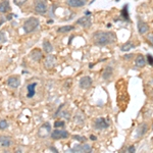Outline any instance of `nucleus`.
Wrapping results in <instances>:
<instances>
[{"instance_id": "f03ea898", "label": "nucleus", "mask_w": 153, "mask_h": 153, "mask_svg": "<svg viewBox=\"0 0 153 153\" xmlns=\"http://www.w3.org/2000/svg\"><path fill=\"white\" fill-rule=\"evenodd\" d=\"M39 24H40V22L37 17H29L25 23H24V26H23L24 31H25V33H27V34L34 32V31L39 27Z\"/></svg>"}, {"instance_id": "a878e982", "label": "nucleus", "mask_w": 153, "mask_h": 153, "mask_svg": "<svg viewBox=\"0 0 153 153\" xmlns=\"http://www.w3.org/2000/svg\"><path fill=\"white\" fill-rule=\"evenodd\" d=\"M65 123L63 121H57L54 123V128H60V127H64Z\"/></svg>"}, {"instance_id": "72a5a7b5", "label": "nucleus", "mask_w": 153, "mask_h": 153, "mask_svg": "<svg viewBox=\"0 0 153 153\" xmlns=\"http://www.w3.org/2000/svg\"><path fill=\"white\" fill-rule=\"evenodd\" d=\"M85 14H86V15H88V17H90L91 12H90V11H88V10H87V11H86V12H85Z\"/></svg>"}, {"instance_id": "6ab92c4d", "label": "nucleus", "mask_w": 153, "mask_h": 153, "mask_svg": "<svg viewBox=\"0 0 153 153\" xmlns=\"http://www.w3.org/2000/svg\"><path fill=\"white\" fill-rule=\"evenodd\" d=\"M10 10V5L8 0H3L2 2H0V12L5 13L8 12Z\"/></svg>"}, {"instance_id": "7c9ffc66", "label": "nucleus", "mask_w": 153, "mask_h": 153, "mask_svg": "<svg viewBox=\"0 0 153 153\" xmlns=\"http://www.w3.org/2000/svg\"><path fill=\"white\" fill-rule=\"evenodd\" d=\"M127 151H128V152H135V151H136V149H135L134 146H130V147L128 148Z\"/></svg>"}, {"instance_id": "9b49d317", "label": "nucleus", "mask_w": 153, "mask_h": 153, "mask_svg": "<svg viewBox=\"0 0 153 153\" xmlns=\"http://www.w3.org/2000/svg\"><path fill=\"white\" fill-rule=\"evenodd\" d=\"M7 85L10 88H17L21 85V81H19V78L17 76H11L7 79Z\"/></svg>"}, {"instance_id": "f8f14e48", "label": "nucleus", "mask_w": 153, "mask_h": 153, "mask_svg": "<svg viewBox=\"0 0 153 153\" xmlns=\"http://www.w3.org/2000/svg\"><path fill=\"white\" fill-rule=\"evenodd\" d=\"M12 145V140L10 137L5 136V135H2L0 136V146L3 148H8Z\"/></svg>"}, {"instance_id": "aec40b11", "label": "nucleus", "mask_w": 153, "mask_h": 153, "mask_svg": "<svg viewBox=\"0 0 153 153\" xmlns=\"http://www.w3.org/2000/svg\"><path fill=\"white\" fill-rule=\"evenodd\" d=\"M43 50L45 51L47 54H49V53H51L53 51L52 44H51L49 41H47V40H45V41L43 42Z\"/></svg>"}, {"instance_id": "c85d7f7f", "label": "nucleus", "mask_w": 153, "mask_h": 153, "mask_svg": "<svg viewBox=\"0 0 153 153\" xmlns=\"http://www.w3.org/2000/svg\"><path fill=\"white\" fill-rule=\"evenodd\" d=\"M146 59H147V62H149V64L153 65V56L151 54H148L147 56H146Z\"/></svg>"}, {"instance_id": "f257e3e1", "label": "nucleus", "mask_w": 153, "mask_h": 153, "mask_svg": "<svg viewBox=\"0 0 153 153\" xmlns=\"http://www.w3.org/2000/svg\"><path fill=\"white\" fill-rule=\"evenodd\" d=\"M92 39L96 46L103 47V46H107L109 44L114 43L116 41V35L113 32H109V31H98L93 34Z\"/></svg>"}, {"instance_id": "2f4dec72", "label": "nucleus", "mask_w": 153, "mask_h": 153, "mask_svg": "<svg viewBox=\"0 0 153 153\" xmlns=\"http://www.w3.org/2000/svg\"><path fill=\"white\" fill-rule=\"evenodd\" d=\"M133 57V54H129V55H125V58L126 59H130Z\"/></svg>"}, {"instance_id": "cd10ccee", "label": "nucleus", "mask_w": 153, "mask_h": 153, "mask_svg": "<svg viewBox=\"0 0 153 153\" xmlns=\"http://www.w3.org/2000/svg\"><path fill=\"white\" fill-rule=\"evenodd\" d=\"M6 42V36L3 32H0V44L5 43Z\"/></svg>"}, {"instance_id": "dca6fc26", "label": "nucleus", "mask_w": 153, "mask_h": 153, "mask_svg": "<svg viewBox=\"0 0 153 153\" xmlns=\"http://www.w3.org/2000/svg\"><path fill=\"white\" fill-rule=\"evenodd\" d=\"M55 63H56V58H55V56H53V55H48L47 58L45 59L44 66H45V68H47V70H50V68H52L53 66L55 65Z\"/></svg>"}, {"instance_id": "39448f33", "label": "nucleus", "mask_w": 153, "mask_h": 153, "mask_svg": "<svg viewBox=\"0 0 153 153\" xmlns=\"http://www.w3.org/2000/svg\"><path fill=\"white\" fill-rule=\"evenodd\" d=\"M51 138L54 139V140H60V139H65L68 138L70 135H68V131L64 130H54L53 132H51Z\"/></svg>"}, {"instance_id": "393cba45", "label": "nucleus", "mask_w": 153, "mask_h": 153, "mask_svg": "<svg viewBox=\"0 0 153 153\" xmlns=\"http://www.w3.org/2000/svg\"><path fill=\"white\" fill-rule=\"evenodd\" d=\"M147 41H148V43L151 45V47L153 48V33H150V34L147 35Z\"/></svg>"}, {"instance_id": "c756f323", "label": "nucleus", "mask_w": 153, "mask_h": 153, "mask_svg": "<svg viewBox=\"0 0 153 153\" xmlns=\"http://www.w3.org/2000/svg\"><path fill=\"white\" fill-rule=\"evenodd\" d=\"M74 139H76V140L80 141V142H84L86 141V138H84V137H79L78 135H76V136H74Z\"/></svg>"}, {"instance_id": "473e14b6", "label": "nucleus", "mask_w": 153, "mask_h": 153, "mask_svg": "<svg viewBox=\"0 0 153 153\" xmlns=\"http://www.w3.org/2000/svg\"><path fill=\"white\" fill-rule=\"evenodd\" d=\"M90 139H91V140H92V141H95V140H96V137H95L94 135H91Z\"/></svg>"}, {"instance_id": "0eeeda50", "label": "nucleus", "mask_w": 153, "mask_h": 153, "mask_svg": "<svg viewBox=\"0 0 153 153\" xmlns=\"http://www.w3.org/2000/svg\"><path fill=\"white\" fill-rule=\"evenodd\" d=\"M147 131H148V124L142 123L141 125L137 128L136 133H135V138L137 139V138H141V137H143L144 135L147 133Z\"/></svg>"}, {"instance_id": "f3484780", "label": "nucleus", "mask_w": 153, "mask_h": 153, "mask_svg": "<svg viewBox=\"0 0 153 153\" xmlns=\"http://www.w3.org/2000/svg\"><path fill=\"white\" fill-rule=\"evenodd\" d=\"M146 63H147V59L142 54H139L138 56L135 58V65H136L137 68H144Z\"/></svg>"}, {"instance_id": "1a4fd4ad", "label": "nucleus", "mask_w": 153, "mask_h": 153, "mask_svg": "<svg viewBox=\"0 0 153 153\" xmlns=\"http://www.w3.org/2000/svg\"><path fill=\"white\" fill-rule=\"evenodd\" d=\"M137 28H138V32L140 35H145L149 32V26H148L147 23H145L143 21H138Z\"/></svg>"}, {"instance_id": "7ed1b4c3", "label": "nucleus", "mask_w": 153, "mask_h": 153, "mask_svg": "<svg viewBox=\"0 0 153 153\" xmlns=\"http://www.w3.org/2000/svg\"><path fill=\"white\" fill-rule=\"evenodd\" d=\"M34 8H35V11L38 13H41V14L46 13V11H47L48 9L47 0H35Z\"/></svg>"}, {"instance_id": "5701e85b", "label": "nucleus", "mask_w": 153, "mask_h": 153, "mask_svg": "<svg viewBox=\"0 0 153 153\" xmlns=\"http://www.w3.org/2000/svg\"><path fill=\"white\" fill-rule=\"evenodd\" d=\"M36 86H37V83L30 84V85L28 86V90H29L28 97L29 98H32V97L35 95V87H36Z\"/></svg>"}, {"instance_id": "a211bd4d", "label": "nucleus", "mask_w": 153, "mask_h": 153, "mask_svg": "<svg viewBox=\"0 0 153 153\" xmlns=\"http://www.w3.org/2000/svg\"><path fill=\"white\" fill-rule=\"evenodd\" d=\"M112 74H113V68L110 65H108L104 68L103 74H102V78H103V80H109L112 76Z\"/></svg>"}, {"instance_id": "2eb2a0df", "label": "nucleus", "mask_w": 153, "mask_h": 153, "mask_svg": "<svg viewBox=\"0 0 153 153\" xmlns=\"http://www.w3.org/2000/svg\"><path fill=\"white\" fill-rule=\"evenodd\" d=\"M30 56L31 58L33 59L34 61H36V62H38L42 59V57H43V54H42V51L38 49V48H35V49H33L31 51L30 53Z\"/></svg>"}, {"instance_id": "423d86ee", "label": "nucleus", "mask_w": 153, "mask_h": 153, "mask_svg": "<svg viewBox=\"0 0 153 153\" xmlns=\"http://www.w3.org/2000/svg\"><path fill=\"white\" fill-rule=\"evenodd\" d=\"M50 131H51L50 124L49 123L43 124V125L41 126V128L39 129V132H38L39 137H41V138H45V137H47L48 135H49Z\"/></svg>"}, {"instance_id": "4468645a", "label": "nucleus", "mask_w": 153, "mask_h": 153, "mask_svg": "<svg viewBox=\"0 0 153 153\" xmlns=\"http://www.w3.org/2000/svg\"><path fill=\"white\" fill-rule=\"evenodd\" d=\"M73 152H91L92 148L88 144H82V145H77L72 149Z\"/></svg>"}, {"instance_id": "9d476101", "label": "nucleus", "mask_w": 153, "mask_h": 153, "mask_svg": "<svg viewBox=\"0 0 153 153\" xmlns=\"http://www.w3.org/2000/svg\"><path fill=\"white\" fill-rule=\"evenodd\" d=\"M92 79L90 77L86 76L83 77L81 80H80V88L82 89H89V88L92 86Z\"/></svg>"}, {"instance_id": "4be33fe9", "label": "nucleus", "mask_w": 153, "mask_h": 153, "mask_svg": "<svg viewBox=\"0 0 153 153\" xmlns=\"http://www.w3.org/2000/svg\"><path fill=\"white\" fill-rule=\"evenodd\" d=\"M74 29H75L74 26L68 25V26H63V27H60V28H58L57 32H58V33H68V32H70V31L74 30Z\"/></svg>"}, {"instance_id": "b1692460", "label": "nucleus", "mask_w": 153, "mask_h": 153, "mask_svg": "<svg viewBox=\"0 0 153 153\" xmlns=\"http://www.w3.org/2000/svg\"><path fill=\"white\" fill-rule=\"evenodd\" d=\"M8 127V123L5 121V119H0V130H5Z\"/></svg>"}, {"instance_id": "6e6552de", "label": "nucleus", "mask_w": 153, "mask_h": 153, "mask_svg": "<svg viewBox=\"0 0 153 153\" xmlns=\"http://www.w3.org/2000/svg\"><path fill=\"white\" fill-rule=\"evenodd\" d=\"M77 24L78 25H80L81 27H83V28L88 29L92 26V19H90V17L85 15V17H80V19H78Z\"/></svg>"}, {"instance_id": "20e7f679", "label": "nucleus", "mask_w": 153, "mask_h": 153, "mask_svg": "<svg viewBox=\"0 0 153 153\" xmlns=\"http://www.w3.org/2000/svg\"><path fill=\"white\" fill-rule=\"evenodd\" d=\"M93 127L95 130H104V129L109 127V123L107 121V119L104 117H99L93 124Z\"/></svg>"}, {"instance_id": "412c9836", "label": "nucleus", "mask_w": 153, "mask_h": 153, "mask_svg": "<svg viewBox=\"0 0 153 153\" xmlns=\"http://www.w3.org/2000/svg\"><path fill=\"white\" fill-rule=\"evenodd\" d=\"M133 48H135V45L132 43V42H127V43H125L123 46L121 47V50L123 51V52H129L131 49H133Z\"/></svg>"}, {"instance_id": "ddd939ff", "label": "nucleus", "mask_w": 153, "mask_h": 153, "mask_svg": "<svg viewBox=\"0 0 153 153\" xmlns=\"http://www.w3.org/2000/svg\"><path fill=\"white\" fill-rule=\"evenodd\" d=\"M66 4L73 8L83 7L86 4V0H66Z\"/></svg>"}, {"instance_id": "bb28decb", "label": "nucleus", "mask_w": 153, "mask_h": 153, "mask_svg": "<svg viewBox=\"0 0 153 153\" xmlns=\"http://www.w3.org/2000/svg\"><path fill=\"white\" fill-rule=\"evenodd\" d=\"M13 2H14V4L17 6H22L26 3L27 0H13Z\"/></svg>"}]
</instances>
